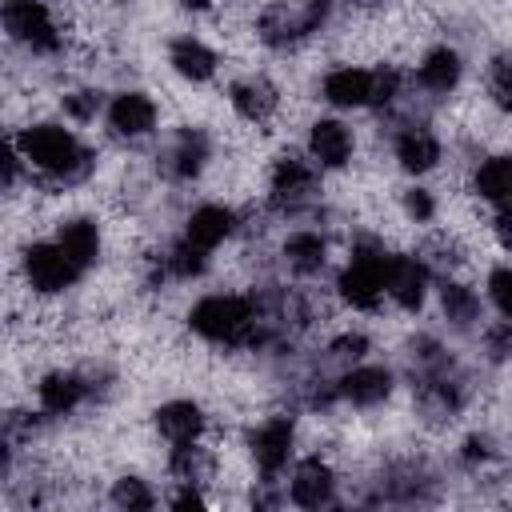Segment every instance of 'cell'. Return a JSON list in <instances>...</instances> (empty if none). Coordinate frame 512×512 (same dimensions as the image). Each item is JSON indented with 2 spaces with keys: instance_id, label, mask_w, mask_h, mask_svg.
I'll return each instance as SVG.
<instances>
[{
  "instance_id": "cell-30",
  "label": "cell",
  "mask_w": 512,
  "mask_h": 512,
  "mask_svg": "<svg viewBox=\"0 0 512 512\" xmlns=\"http://www.w3.org/2000/svg\"><path fill=\"white\" fill-rule=\"evenodd\" d=\"M488 296L500 308V316L512 320V264H500L488 272Z\"/></svg>"
},
{
  "instance_id": "cell-23",
  "label": "cell",
  "mask_w": 512,
  "mask_h": 512,
  "mask_svg": "<svg viewBox=\"0 0 512 512\" xmlns=\"http://www.w3.org/2000/svg\"><path fill=\"white\" fill-rule=\"evenodd\" d=\"M472 192L492 208L512 204V156H488L472 176Z\"/></svg>"
},
{
  "instance_id": "cell-35",
  "label": "cell",
  "mask_w": 512,
  "mask_h": 512,
  "mask_svg": "<svg viewBox=\"0 0 512 512\" xmlns=\"http://www.w3.org/2000/svg\"><path fill=\"white\" fill-rule=\"evenodd\" d=\"M364 352H368V336H360V332H344V336H336L328 344V356L332 360H360Z\"/></svg>"
},
{
  "instance_id": "cell-28",
  "label": "cell",
  "mask_w": 512,
  "mask_h": 512,
  "mask_svg": "<svg viewBox=\"0 0 512 512\" xmlns=\"http://www.w3.org/2000/svg\"><path fill=\"white\" fill-rule=\"evenodd\" d=\"M112 504L116 508H128V512H140V508H152L156 496H152V488L140 476H120L112 484Z\"/></svg>"
},
{
  "instance_id": "cell-11",
  "label": "cell",
  "mask_w": 512,
  "mask_h": 512,
  "mask_svg": "<svg viewBox=\"0 0 512 512\" xmlns=\"http://www.w3.org/2000/svg\"><path fill=\"white\" fill-rule=\"evenodd\" d=\"M352 128L340 120H316L308 128V156L316 160V168H344L352 160Z\"/></svg>"
},
{
  "instance_id": "cell-34",
  "label": "cell",
  "mask_w": 512,
  "mask_h": 512,
  "mask_svg": "<svg viewBox=\"0 0 512 512\" xmlns=\"http://www.w3.org/2000/svg\"><path fill=\"white\" fill-rule=\"evenodd\" d=\"M404 212H408L416 224L432 220V216H436V200H432V192H428V188H408V192H404Z\"/></svg>"
},
{
  "instance_id": "cell-5",
  "label": "cell",
  "mask_w": 512,
  "mask_h": 512,
  "mask_svg": "<svg viewBox=\"0 0 512 512\" xmlns=\"http://www.w3.org/2000/svg\"><path fill=\"white\" fill-rule=\"evenodd\" d=\"M80 272L84 268H76L60 244H28L24 248V280L40 296H56V292L72 288Z\"/></svg>"
},
{
  "instance_id": "cell-9",
  "label": "cell",
  "mask_w": 512,
  "mask_h": 512,
  "mask_svg": "<svg viewBox=\"0 0 512 512\" xmlns=\"http://www.w3.org/2000/svg\"><path fill=\"white\" fill-rule=\"evenodd\" d=\"M108 128L124 140H140L156 128V104L144 92H120L108 104Z\"/></svg>"
},
{
  "instance_id": "cell-33",
  "label": "cell",
  "mask_w": 512,
  "mask_h": 512,
  "mask_svg": "<svg viewBox=\"0 0 512 512\" xmlns=\"http://www.w3.org/2000/svg\"><path fill=\"white\" fill-rule=\"evenodd\" d=\"M484 348L492 360H508L512 356V320H500L492 328H484Z\"/></svg>"
},
{
  "instance_id": "cell-25",
  "label": "cell",
  "mask_w": 512,
  "mask_h": 512,
  "mask_svg": "<svg viewBox=\"0 0 512 512\" xmlns=\"http://www.w3.org/2000/svg\"><path fill=\"white\" fill-rule=\"evenodd\" d=\"M440 308H444V320L452 328H472L480 320V296L460 280H444L440 284Z\"/></svg>"
},
{
  "instance_id": "cell-7",
  "label": "cell",
  "mask_w": 512,
  "mask_h": 512,
  "mask_svg": "<svg viewBox=\"0 0 512 512\" xmlns=\"http://www.w3.org/2000/svg\"><path fill=\"white\" fill-rule=\"evenodd\" d=\"M312 200H316V160L280 156L276 168H272V204L296 212Z\"/></svg>"
},
{
  "instance_id": "cell-15",
  "label": "cell",
  "mask_w": 512,
  "mask_h": 512,
  "mask_svg": "<svg viewBox=\"0 0 512 512\" xmlns=\"http://www.w3.org/2000/svg\"><path fill=\"white\" fill-rule=\"evenodd\" d=\"M168 64H172V72L176 76H184V80H192V84H204V80H212L216 76V52L204 44V40H196V36H176L172 44H168Z\"/></svg>"
},
{
  "instance_id": "cell-14",
  "label": "cell",
  "mask_w": 512,
  "mask_h": 512,
  "mask_svg": "<svg viewBox=\"0 0 512 512\" xmlns=\"http://www.w3.org/2000/svg\"><path fill=\"white\" fill-rule=\"evenodd\" d=\"M164 172L168 176H176V180H188V176H196L200 168H204V160H208V136L200 132V128H180L172 140H168V148H164Z\"/></svg>"
},
{
  "instance_id": "cell-39",
  "label": "cell",
  "mask_w": 512,
  "mask_h": 512,
  "mask_svg": "<svg viewBox=\"0 0 512 512\" xmlns=\"http://www.w3.org/2000/svg\"><path fill=\"white\" fill-rule=\"evenodd\" d=\"M180 8H188V12H204V8H212L216 0H176Z\"/></svg>"
},
{
  "instance_id": "cell-22",
  "label": "cell",
  "mask_w": 512,
  "mask_h": 512,
  "mask_svg": "<svg viewBox=\"0 0 512 512\" xmlns=\"http://www.w3.org/2000/svg\"><path fill=\"white\" fill-rule=\"evenodd\" d=\"M396 160H400V168L404 172H428V168H436V160H440V140L424 128V124H408L400 136H396Z\"/></svg>"
},
{
  "instance_id": "cell-37",
  "label": "cell",
  "mask_w": 512,
  "mask_h": 512,
  "mask_svg": "<svg viewBox=\"0 0 512 512\" xmlns=\"http://www.w3.org/2000/svg\"><path fill=\"white\" fill-rule=\"evenodd\" d=\"M488 456H492L488 436H468V440H464V452H460L464 464H480V460H488Z\"/></svg>"
},
{
  "instance_id": "cell-32",
  "label": "cell",
  "mask_w": 512,
  "mask_h": 512,
  "mask_svg": "<svg viewBox=\"0 0 512 512\" xmlns=\"http://www.w3.org/2000/svg\"><path fill=\"white\" fill-rule=\"evenodd\" d=\"M60 104H64V112H68L72 120L88 124V120L100 112V92H92V88H84V92H68Z\"/></svg>"
},
{
  "instance_id": "cell-4",
  "label": "cell",
  "mask_w": 512,
  "mask_h": 512,
  "mask_svg": "<svg viewBox=\"0 0 512 512\" xmlns=\"http://www.w3.org/2000/svg\"><path fill=\"white\" fill-rule=\"evenodd\" d=\"M4 32L16 40V44H24V48H32V52H40V56H48V52H60V44H64V32H60V24L52 20V12H48V4L44 0H4Z\"/></svg>"
},
{
  "instance_id": "cell-12",
  "label": "cell",
  "mask_w": 512,
  "mask_h": 512,
  "mask_svg": "<svg viewBox=\"0 0 512 512\" xmlns=\"http://www.w3.org/2000/svg\"><path fill=\"white\" fill-rule=\"evenodd\" d=\"M336 392H340L344 400L360 404V408H372V404L388 400V392H392V372L380 368V364H356V368H348V372L340 376Z\"/></svg>"
},
{
  "instance_id": "cell-13",
  "label": "cell",
  "mask_w": 512,
  "mask_h": 512,
  "mask_svg": "<svg viewBox=\"0 0 512 512\" xmlns=\"http://www.w3.org/2000/svg\"><path fill=\"white\" fill-rule=\"evenodd\" d=\"M228 100H232V108H236L244 120H252V124H264V120L280 108V92H276V84L264 80V76H244V80H236V84L228 88Z\"/></svg>"
},
{
  "instance_id": "cell-29",
  "label": "cell",
  "mask_w": 512,
  "mask_h": 512,
  "mask_svg": "<svg viewBox=\"0 0 512 512\" xmlns=\"http://www.w3.org/2000/svg\"><path fill=\"white\" fill-rule=\"evenodd\" d=\"M488 88H492V100L500 108L512 112V52H500L488 68Z\"/></svg>"
},
{
  "instance_id": "cell-3",
  "label": "cell",
  "mask_w": 512,
  "mask_h": 512,
  "mask_svg": "<svg viewBox=\"0 0 512 512\" xmlns=\"http://www.w3.org/2000/svg\"><path fill=\"white\" fill-rule=\"evenodd\" d=\"M384 264H388V252L376 240H356L344 272L336 276L340 296L360 312H376L384 300Z\"/></svg>"
},
{
  "instance_id": "cell-17",
  "label": "cell",
  "mask_w": 512,
  "mask_h": 512,
  "mask_svg": "<svg viewBox=\"0 0 512 512\" xmlns=\"http://www.w3.org/2000/svg\"><path fill=\"white\" fill-rule=\"evenodd\" d=\"M156 432L168 444H192L204 432V412L196 400H168L156 408Z\"/></svg>"
},
{
  "instance_id": "cell-18",
  "label": "cell",
  "mask_w": 512,
  "mask_h": 512,
  "mask_svg": "<svg viewBox=\"0 0 512 512\" xmlns=\"http://www.w3.org/2000/svg\"><path fill=\"white\" fill-rule=\"evenodd\" d=\"M232 232H236V212L224 208V204H200V208L188 216V228H184V236H188L192 244L208 248V252H212L216 244H224Z\"/></svg>"
},
{
  "instance_id": "cell-16",
  "label": "cell",
  "mask_w": 512,
  "mask_h": 512,
  "mask_svg": "<svg viewBox=\"0 0 512 512\" xmlns=\"http://www.w3.org/2000/svg\"><path fill=\"white\" fill-rule=\"evenodd\" d=\"M324 100L336 104V108H360V104H372V72L368 68H332L320 84Z\"/></svg>"
},
{
  "instance_id": "cell-19",
  "label": "cell",
  "mask_w": 512,
  "mask_h": 512,
  "mask_svg": "<svg viewBox=\"0 0 512 512\" xmlns=\"http://www.w3.org/2000/svg\"><path fill=\"white\" fill-rule=\"evenodd\" d=\"M88 396V384L80 372H48L40 384H36V400L48 416H64L72 412L80 400Z\"/></svg>"
},
{
  "instance_id": "cell-31",
  "label": "cell",
  "mask_w": 512,
  "mask_h": 512,
  "mask_svg": "<svg viewBox=\"0 0 512 512\" xmlns=\"http://www.w3.org/2000/svg\"><path fill=\"white\" fill-rule=\"evenodd\" d=\"M400 84H404V80H400V72H396L392 64L376 68V72H372V104H376V108H388V104L400 96Z\"/></svg>"
},
{
  "instance_id": "cell-24",
  "label": "cell",
  "mask_w": 512,
  "mask_h": 512,
  "mask_svg": "<svg viewBox=\"0 0 512 512\" xmlns=\"http://www.w3.org/2000/svg\"><path fill=\"white\" fill-rule=\"evenodd\" d=\"M324 260H328V244H324L320 232H292L284 240V264H288V272L316 276L324 268Z\"/></svg>"
},
{
  "instance_id": "cell-20",
  "label": "cell",
  "mask_w": 512,
  "mask_h": 512,
  "mask_svg": "<svg viewBox=\"0 0 512 512\" xmlns=\"http://www.w3.org/2000/svg\"><path fill=\"white\" fill-rule=\"evenodd\" d=\"M56 244L72 256L76 268H88V264L100 260V228H96V220H88V216L60 220V228H56Z\"/></svg>"
},
{
  "instance_id": "cell-10",
  "label": "cell",
  "mask_w": 512,
  "mask_h": 512,
  "mask_svg": "<svg viewBox=\"0 0 512 512\" xmlns=\"http://www.w3.org/2000/svg\"><path fill=\"white\" fill-rule=\"evenodd\" d=\"M332 492H336V476H332V468L320 456H308V460L296 464V472L288 480L292 504H300V508H324V504H332Z\"/></svg>"
},
{
  "instance_id": "cell-1",
  "label": "cell",
  "mask_w": 512,
  "mask_h": 512,
  "mask_svg": "<svg viewBox=\"0 0 512 512\" xmlns=\"http://www.w3.org/2000/svg\"><path fill=\"white\" fill-rule=\"evenodd\" d=\"M16 148L24 152V160L36 172H44L60 184H80L96 164V156L60 124H28L16 136Z\"/></svg>"
},
{
  "instance_id": "cell-27",
  "label": "cell",
  "mask_w": 512,
  "mask_h": 512,
  "mask_svg": "<svg viewBox=\"0 0 512 512\" xmlns=\"http://www.w3.org/2000/svg\"><path fill=\"white\" fill-rule=\"evenodd\" d=\"M172 472H176V480H184V484H200L208 472H212V456L192 440V444H172Z\"/></svg>"
},
{
  "instance_id": "cell-21",
  "label": "cell",
  "mask_w": 512,
  "mask_h": 512,
  "mask_svg": "<svg viewBox=\"0 0 512 512\" xmlns=\"http://www.w3.org/2000/svg\"><path fill=\"white\" fill-rule=\"evenodd\" d=\"M460 72H464V64H460L456 48H432L416 68V84L424 92H432V96H444V92H452L460 84Z\"/></svg>"
},
{
  "instance_id": "cell-6",
  "label": "cell",
  "mask_w": 512,
  "mask_h": 512,
  "mask_svg": "<svg viewBox=\"0 0 512 512\" xmlns=\"http://www.w3.org/2000/svg\"><path fill=\"white\" fill-rule=\"evenodd\" d=\"M292 444H296V428L288 416H268L264 424H256L248 432V448H252V460L264 472V480H276V472L292 456Z\"/></svg>"
},
{
  "instance_id": "cell-2",
  "label": "cell",
  "mask_w": 512,
  "mask_h": 512,
  "mask_svg": "<svg viewBox=\"0 0 512 512\" xmlns=\"http://www.w3.org/2000/svg\"><path fill=\"white\" fill-rule=\"evenodd\" d=\"M188 328L212 344H256L260 340V308L248 296L212 292L188 308Z\"/></svg>"
},
{
  "instance_id": "cell-38",
  "label": "cell",
  "mask_w": 512,
  "mask_h": 512,
  "mask_svg": "<svg viewBox=\"0 0 512 512\" xmlns=\"http://www.w3.org/2000/svg\"><path fill=\"white\" fill-rule=\"evenodd\" d=\"M172 508H204V496H200V492L188 484L184 492H176V496H172Z\"/></svg>"
},
{
  "instance_id": "cell-36",
  "label": "cell",
  "mask_w": 512,
  "mask_h": 512,
  "mask_svg": "<svg viewBox=\"0 0 512 512\" xmlns=\"http://www.w3.org/2000/svg\"><path fill=\"white\" fill-rule=\"evenodd\" d=\"M492 232H496L500 248L512 252V204H500V208H496V216H492Z\"/></svg>"
},
{
  "instance_id": "cell-26",
  "label": "cell",
  "mask_w": 512,
  "mask_h": 512,
  "mask_svg": "<svg viewBox=\"0 0 512 512\" xmlns=\"http://www.w3.org/2000/svg\"><path fill=\"white\" fill-rule=\"evenodd\" d=\"M208 268V248L192 244L188 236H180L164 256H160V276H172V280H192Z\"/></svg>"
},
{
  "instance_id": "cell-8",
  "label": "cell",
  "mask_w": 512,
  "mask_h": 512,
  "mask_svg": "<svg viewBox=\"0 0 512 512\" xmlns=\"http://www.w3.org/2000/svg\"><path fill=\"white\" fill-rule=\"evenodd\" d=\"M384 292L404 308L416 312L428 296V264L420 256H388L384 264Z\"/></svg>"
}]
</instances>
